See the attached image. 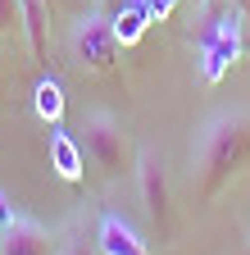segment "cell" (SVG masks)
I'll return each mask as SVG.
<instances>
[{
    "mask_svg": "<svg viewBox=\"0 0 250 255\" xmlns=\"http://www.w3.org/2000/svg\"><path fill=\"white\" fill-rule=\"evenodd\" d=\"M250 159V110H214L191 137V182L200 196H218Z\"/></svg>",
    "mask_w": 250,
    "mask_h": 255,
    "instance_id": "6da1fadb",
    "label": "cell"
},
{
    "mask_svg": "<svg viewBox=\"0 0 250 255\" xmlns=\"http://www.w3.org/2000/svg\"><path fill=\"white\" fill-rule=\"evenodd\" d=\"M146 23H150V14L137 5V0H128V9H118V14H114V37H118V46H132V41H141Z\"/></svg>",
    "mask_w": 250,
    "mask_h": 255,
    "instance_id": "9c48e42d",
    "label": "cell"
},
{
    "mask_svg": "<svg viewBox=\"0 0 250 255\" xmlns=\"http://www.w3.org/2000/svg\"><path fill=\"white\" fill-rule=\"evenodd\" d=\"M78 141H82V150L96 159L109 178H118V173L137 159V155H132V132H128L123 119L109 114V110H86L82 123H78Z\"/></svg>",
    "mask_w": 250,
    "mask_h": 255,
    "instance_id": "7a4b0ae2",
    "label": "cell"
},
{
    "mask_svg": "<svg viewBox=\"0 0 250 255\" xmlns=\"http://www.w3.org/2000/svg\"><path fill=\"white\" fill-rule=\"evenodd\" d=\"M232 55H237L232 46H200V73H205V82H223Z\"/></svg>",
    "mask_w": 250,
    "mask_h": 255,
    "instance_id": "8fae6325",
    "label": "cell"
},
{
    "mask_svg": "<svg viewBox=\"0 0 250 255\" xmlns=\"http://www.w3.org/2000/svg\"><path fill=\"white\" fill-rule=\"evenodd\" d=\"M246 255H250V237H246Z\"/></svg>",
    "mask_w": 250,
    "mask_h": 255,
    "instance_id": "9a60e30c",
    "label": "cell"
},
{
    "mask_svg": "<svg viewBox=\"0 0 250 255\" xmlns=\"http://www.w3.org/2000/svg\"><path fill=\"white\" fill-rule=\"evenodd\" d=\"M137 191H141V205H146V219L155 223L160 233H168V164L155 146H141L137 159Z\"/></svg>",
    "mask_w": 250,
    "mask_h": 255,
    "instance_id": "277c9868",
    "label": "cell"
},
{
    "mask_svg": "<svg viewBox=\"0 0 250 255\" xmlns=\"http://www.w3.org/2000/svg\"><path fill=\"white\" fill-rule=\"evenodd\" d=\"M0 255H50V233L46 223L14 214L0 223Z\"/></svg>",
    "mask_w": 250,
    "mask_h": 255,
    "instance_id": "5b68a950",
    "label": "cell"
},
{
    "mask_svg": "<svg viewBox=\"0 0 250 255\" xmlns=\"http://www.w3.org/2000/svg\"><path fill=\"white\" fill-rule=\"evenodd\" d=\"M18 14H23V37H27V50L41 64L46 59V37H50V5L46 0H18Z\"/></svg>",
    "mask_w": 250,
    "mask_h": 255,
    "instance_id": "ba28073f",
    "label": "cell"
},
{
    "mask_svg": "<svg viewBox=\"0 0 250 255\" xmlns=\"http://www.w3.org/2000/svg\"><path fill=\"white\" fill-rule=\"evenodd\" d=\"M46 150H50V169L64 178V182H78V178H82V164H86L82 155H86V150H82L78 137H69V132H59V128H55Z\"/></svg>",
    "mask_w": 250,
    "mask_h": 255,
    "instance_id": "52a82bcc",
    "label": "cell"
},
{
    "mask_svg": "<svg viewBox=\"0 0 250 255\" xmlns=\"http://www.w3.org/2000/svg\"><path fill=\"white\" fill-rule=\"evenodd\" d=\"M96 246L100 255H150L146 242L123 223L118 214H100V228H96Z\"/></svg>",
    "mask_w": 250,
    "mask_h": 255,
    "instance_id": "8992f818",
    "label": "cell"
},
{
    "mask_svg": "<svg viewBox=\"0 0 250 255\" xmlns=\"http://www.w3.org/2000/svg\"><path fill=\"white\" fill-rule=\"evenodd\" d=\"M59 255H100V246H96V242H86V237H73V242L59 246Z\"/></svg>",
    "mask_w": 250,
    "mask_h": 255,
    "instance_id": "4fadbf2b",
    "label": "cell"
},
{
    "mask_svg": "<svg viewBox=\"0 0 250 255\" xmlns=\"http://www.w3.org/2000/svg\"><path fill=\"white\" fill-rule=\"evenodd\" d=\"M69 55L78 69L86 73H109L118 59V37H114V18L100 9H86L69 27Z\"/></svg>",
    "mask_w": 250,
    "mask_h": 255,
    "instance_id": "3957f363",
    "label": "cell"
},
{
    "mask_svg": "<svg viewBox=\"0 0 250 255\" xmlns=\"http://www.w3.org/2000/svg\"><path fill=\"white\" fill-rule=\"evenodd\" d=\"M14 27H23L18 0H0V37H5V32H14Z\"/></svg>",
    "mask_w": 250,
    "mask_h": 255,
    "instance_id": "7c38bea8",
    "label": "cell"
},
{
    "mask_svg": "<svg viewBox=\"0 0 250 255\" xmlns=\"http://www.w3.org/2000/svg\"><path fill=\"white\" fill-rule=\"evenodd\" d=\"M137 5H141V9L150 14V23H155V18H164V14L173 9V0H137Z\"/></svg>",
    "mask_w": 250,
    "mask_h": 255,
    "instance_id": "5bb4252c",
    "label": "cell"
},
{
    "mask_svg": "<svg viewBox=\"0 0 250 255\" xmlns=\"http://www.w3.org/2000/svg\"><path fill=\"white\" fill-rule=\"evenodd\" d=\"M37 114L46 123H59V114H64V87H59L55 78H41L37 82Z\"/></svg>",
    "mask_w": 250,
    "mask_h": 255,
    "instance_id": "30bf717a",
    "label": "cell"
},
{
    "mask_svg": "<svg viewBox=\"0 0 250 255\" xmlns=\"http://www.w3.org/2000/svg\"><path fill=\"white\" fill-rule=\"evenodd\" d=\"M0 69H5V59H0Z\"/></svg>",
    "mask_w": 250,
    "mask_h": 255,
    "instance_id": "2e32d148",
    "label": "cell"
},
{
    "mask_svg": "<svg viewBox=\"0 0 250 255\" xmlns=\"http://www.w3.org/2000/svg\"><path fill=\"white\" fill-rule=\"evenodd\" d=\"M200 5H205V0H200Z\"/></svg>",
    "mask_w": 250,
    "mask_h": 255,
    "instance_id": "e0dca14e",
    "label": "cell"
}]
</instances>
